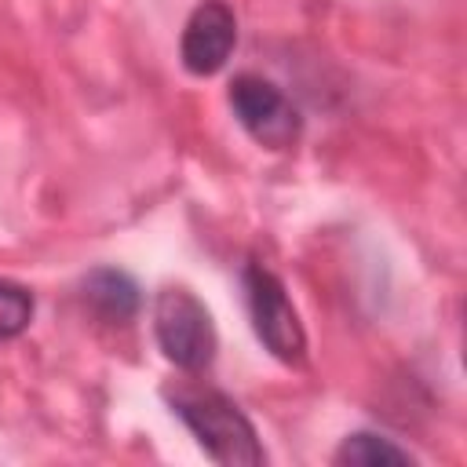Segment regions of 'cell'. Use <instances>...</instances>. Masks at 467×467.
<instances>
[{
	"instance_id": "obj_1",
	"label": "cell",
	"mask_w": 467,
	"mask_h": 467,
	"mask_svg": "<svg viewBox=\"0 0 467 467\" xmlns=\"http://www.w3.org/2000/svg\"><path fill=\"white\" fill-rule=\"evenodd\" d=\"M175 416L193 431L201 449L223 467H259L266 463V449L252 427V420L237 409L234 398L223 390H175L171 394Z\"/></svg>"
},
{
	"instance_id": "obj_2",
	"label": "cell",
	"mask_w": 467,
	"mask_h": 467,
	"mask_svg": "<svg viewBox=\"0 0 467 467\" xmlns=\"http://www.w3.org/2000/svg\"><path fill=\"white\" fill-rule=\"evenodd\" d=\"M153 336L161 354L186 368V372H201L212 365L219 336L212 325L208 306L190 292V288H164L157 292L153 303Z\"/></svg>"
},
{
	"instance_id": "obj_3",
	"label": "cell",
	"mask_w": 467,
	"mask_h": 467,
	"mask_svg": "<svg viewBox=\"0 0 467 467\" xmlns=\"http://www.w3.org/2000/svg\"><path fill=\"white\" fill-rule=\"evenodd\" d=\"M244 296H248L252 328L263 339V347L285 365H303L306 361V332H303V321H299L281 277L270 274L266 266H248Z\"/></svg>"
},
{
	"instance_id": "obj_4",
	"label": "cell",
	"mask_w": 467,
	"mask_h": 467,
	"mask_svg": "<svg viewBox=\"0 0 467 467\" xmlns=\"http://www.w3.org/2000/svg\"><path fill=\"white\" fill-rule=\"evenodd\" d=\"M230 109H234L237 124L266 150H288L303 131V117L292 106V99L277 84H270L255 73L234 77Z\"/></svg>"
},
{
	"instance_id": "obj_5",
	"label": "cell",
	"mask_w": 467,
	"mask_h": 467,
	"mask_svg": "<svg viewBox=\"0 0 467 467\" xmlns=\"http://www.w3.org/2000/svg\"><path fill=\"white\" fill-rule=\"evenodd\" d=\"M237 44V15L226 0H204L193 7V15L182 26L179 40V58L186 73L193 77H212L226 66L230 51Z\"/></svg>"
},
{
	"instance_id": "obj_6",
	"label": "cell",
	"mask_w": 467,
	"mask_h": 467,
	"mask_svg": "<svg viewBox=\"0 0 467 467\" xmlns=\"http://www.w3.org/2000/svg\"><path fill=\"white\" fill-rule=\"evenodd\" d=\"M80 292H84V303L91 306V314L99 321H106V325H128L142 306L139 285L124 270H113V266L91 270L84 277Z\"/></svg>"
},
{
	"instance_id": "obj_7",
	"label": "cell",
	"mask_w": 467,
	"mask_h": 467,
	"mask_svg": "<svg viewBox=\"0 0 467 467\" xmlns=\"http://www.w3.org/2000/svg\"><path fill=\"white\" fill-rule=\"evenodd\" d=\"M332 460L343 463V467H409L412 463V456L405 449H398L394 441H387L379 434H368V431H358V434L343 438V445L336 449Z\"/></svg>"
},
{
	"instance_id": "obj_8",
	"label": "cell",
	"mask_w": 467,
	"mask_h": 467,
	"mask_svg": "<svg viewBox=\"0 0 467 467\" xmlns=\"http://www.w3.org/2000/svg\"><path fill=\"white\" fill-rule=\"evenodd\" d=\"M33 321V296L22 285L0 281V339H15Z\"/></svg>"
}]
</instances>
